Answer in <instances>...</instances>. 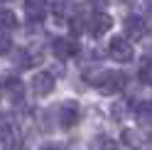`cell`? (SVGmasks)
I'll use <instances>...</instances> for the list:
<instances>
[{
    "label": "cell",
    "instance_id": "9c48e42d",
    "mask_svg": "<svg viewBox=\"0 0 152 150\" xmlns=\"http://www.w3.org/2000/svg\"><path fill=\"white\" fill-rule=\"evenodd\" d=\"M125 35L128 37H142V35H145V20L130 15L128 20H125Z\"/></svg>",
    "mask_w": 152,
    "mask_h": 150
},
{
    "label": "cell",
    "instance_id": "6da1fadb",
    "mask_svg": "<svg viewBox=\"0 0 152 150\" xmlns=\"http://www.w3.org/2000/svg\"><path fill=\"white\" fill-rule=\"evenodd\" d=\"M86 76L103 93H115L128 84V76L123 71H96V74H86Z\"/></svg>",
    "mask_w": 152,
    "mask_h": 150
},
{
    "label": "cell",
    "instance_id": "e0dca14e",
    "mask_svg": "<svg viewBox=\"0 0 152 150\" xmlns=\"http://www.w3.org/2000/svg\"><path fill=\"white\" fill-rule=\"evenodd\" d=\"M39 150H64V148H61V145H52V143H49V145H42Z\"/></svg>",
    "mask_w": 152,
    "mask_h": 150
},
{
    "label": "cell",
    "instance_id": "5bb4252c",
    "mask_svg": "<svg viewBox=\"0 0 152 150\" xmlns=\"http://www.w3.org/2000/svg\"><path fill=\"white\" fill-rule=\"evenodd\" d=\"M12 49V40L7 35H0V57H3V54H7Z\"/></svg>",
    "mask_w": 152,
    "mask_h": 150
},
{
    "label": "cell",
    "instance_id": "4fadbf2b",
    "mask_svg": "<svg viewBox=\"0 0 152 150\" xmlns=\"http://www.w3.org/2000/svg\"><path fill=\"white\" fill-rule=\"evenodd\" d=\"M140 81L152 84V59H145V64L140 67Z\"/></svg>",
    "mask_w": 152,
    "mask_h": 150
},
{
    "label": "cell",
    "instance_id": "277c9868",
    "mask_svg": "<svg viewBox=\"0 0 152 150\" xmlns=\"http://www.w3.org/2000/svg\"><path fill=\"white\" fill-rule=\"evenodd\" d=\"M81 121V108L76 101H64L59 106V126L61 128H74Z\"/></svg>",
    "mask_w": 152,
    "mask_h": 150
},
{
    "label": "cell",
    "instance_id": "7a4b0ae2",
    "mask_svg": "<svg viewBox=\"0 0 152 150\" xmlns=\"http://www.w3.org/2000/svg\"><path fill=\"white\" fill-rule=\"evenodd\" d=\"M0 140L5 148H12V150L22 148V130L12 118H0Z\"/></svg>",
    "mask_w": 152,
    "mask_h": 150
},
{
    "label": "cell",
    "instance_id": "ba28073f",
    "mask_svg": "<svg viewBox=\"0 0 152 150\" xmlns=\"http://www.w3.org/2000/svg\"><path fill=\"white\" fill-rule=\"evenodd\" d=\"M47 12V0H25V15L27 20L39 22Z\"/></svg>",
    "mask_w": 152,
    "mask_h": 150
},
{
    "label": "cell",
    "instance_id": "9a60e30c",
    "mask_svg": "<svg viewBox=\"0 0 152 150\" xmlns=\"http://www.w3.org/2000/svg\"><path fill=\"white\" fill-rule=\"evenodd\" d=\"M83 27H86V20H83V15H76V17H74V32H81Z\"/></svg>",
    "mask_w": 152,
    "mask_h": 150
},
{
    "label": "cell",
    "instance_id": "8992f818",
    "mask_svg": "<svg viewBox=\"0 0 152 150\" xmlns=\"http://www.w3.org/2000/svg\"><path fill=\"white\" fill-rule=\"evenodd\" d=\"M52 52H54V57L59 62H66L69 57H74V54L79 52V44H76L74 40H64V37H59V40H54Z\"/></svg>",
    "mask_w": 152,
    "mask_h": 150
},
{
    "label": "cell",
    "instance_id": "52a82bcc",
    "mask_svg": "<svg viewBox=\"0 0 152 150\" xmlns=\"http://www.w3.org/2000/svg\"><path fill=\"white\" fill-rule=\"evenodd\" d=\"M110 27H113V20H110V15H106L103 10H98L96 15L91 17L88 32H91V35H93V37H96V40H98V37H103V35H106V32L110 30Z\"/></svg>",
    "mask_w": 152,
    "mask_h": 150
},
{
    "label": "cell",
    "instance_id": "2e32d148",
    "mask_svg": "<svg viewBox=\"0 0 152 150\" xmlns=\"http://www.w3.org/2000/svg\"><path fill=\"white\" fill-rule=\"evenodd\" d=\"M88 3H91L93 7H96V10H103V7L108 5V0H88Z\"/></svg>",
    "mask_w": 152,
    "mask_h": 150
},
{
    "label": "cell",
    "instance_id": "3957f363",
    "mask_svg": "<svg viewBox=\"0 0 152 150\" xmlns=\"http://www.w3.org/2000/svg\"><path fill=\"white\" fill-rule=\"evenodd\" d=\"M132 44L125 40V37H113V40L108 42V57L113 59V62H120V64H125V62H130L132 59Z\"/></svg>",
    "mask_w": 152,
    "mask_h": 150
},
{
    "label": "cell",
    "instance_id": "8fae6325",
    "mask_svg": "<svg viewBox=\"0 0 152 150\" xmlns=\"http://www.w3.org/2000/svg\"><path fill=\"white\" fill-rule=\"evenodd\" d=\"M71 10V0H54V5H52V12L56 20H64L66 15H69Z\"/></svg>",
    "mask_w": 152,
    "mask_h": 150
},
{
    "label": "cell",
    "instance_id": "5b68a950",
    "mask_svg": "<svg viewBox=\"0 0 152 150\" xmlns=\"http://www.w3.org/2000/svg\"><path fill=\"white\" fill-rule=\"evenodd\" d=\"M30 84H32V93L37 99H44V96H49L54 91V76L49 71H37Z\"/></svg>",
    "mask_w": 152,
    "mask_h": 150
},
{
    "label": "cell",
    "instance_id": "7c38bea8",
    "mask_svg": "<svg viewBox=\"0 0 152 150\" xmlns=\"http://www.w3.org/2000/svg\"><path fill=\"white\" fill-rule=\"evenodd\" d=\"M93 150H118V143L108 135H98L93 140Z\"/></svg>",
    "mask_w": 152,
    "mask_h": 150
},
{
    "label": "cell",
    "instance_id": "30bf717a",
    "mask_svg": "<svg viewBox=\"0 0 152 150\" xmlns=\"http://www.w3.org/2000/svg\"><path fill=\"white\" fill-rule=\"evenodd\" d=\"M17 27V15L12 10H0V30H15Z\"/></svg>",
    "mask_w": 152,
    "mask_h": 150
}]
</instances>
